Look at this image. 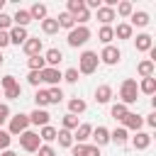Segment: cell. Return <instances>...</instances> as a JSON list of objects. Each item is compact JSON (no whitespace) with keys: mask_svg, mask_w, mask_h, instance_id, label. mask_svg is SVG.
I'll list each match as a JSON object with an SVG mask.
<instances>
[{"mask_svg":"<svg viewBox=\"0 0 156 156\" xmlns=\"http://www.w3.org/2000/svg\"><path fill=\"white\" fill-rule=\"evenodd\" d=\"M80 10H85V2H83V0H68V2H66V12H68L71 17L78 15Z\"/></svg>","mask_w":156,"mask_h":156,"instance_id":"cell-39","label":"cell"},{"mask_svg":"<svg viewBox=\"0 0 156 156\" xmlns=\"http://www.w3.org/2000/svg\"><path fill=\"white\" fill-rule=\"evenodd\" d=\"M110 141H115L117 146H124V144L129 141V132H127L124 127H117V129L110 132Z\"/></svg>","mask_w":156,"mask_h":156,"instance_id":"cell-23","label":"cell"},{"mask_svg":"<svg viewBox=\"0 0 156 156\" xmlns=\"http://www.w3.org/2000/svg\"><path fill=\"white\" fill-rule=\"evenodd\" d=\"M132 146H134L136 151L149 149V146H151V134H149V132H134V136H132Z\"/></svg>","mask_w":156,"mask_h":156,"instance_id":"cell-15","label":"cell"},{"mask_svg":"<svg viewBox=\"0 0 156 156\" xmlns=\"http://www.w3.org/2000/svg\"><path fill=\"white\" fill-rule=\"evenodd\" d=\"M56 141H58V146L71 149V146H73V132H68V129H58V132H56Z\"/></svg>","mask_w":156,"mask_h":156,"instance_id":"cell-27","label":"cell"},{"mask_svg":"<svg viewBox=\"0 0 156 156\" xmlns=\"http://www.w3.org/2000/svg\"><path fill=\"white\" fill-rule=\"evenodd\" d=\"M20 146L27 151V154H37V149L41 146V139H39V134L37 132H22L20 134Z\"/></svg>","mask_w":156,"mask_h":156,"instance_id":"cell-5","label":"cell"},{"mask_svg":"<svg viewBox=\"0 0 156 156\" xmlns=\"http://www.w3.org/2000/svg\"><path fill=\"white\" fill-rule=\"evenodd\" d=\"M2 61H5V58H2V51H0V66H2Z\"/></svg>","mask_w":156,"mask_h":156,"instance_id":"cell-53","label":"cell"},{"mask_svg":"<svg viewBox=\"0 0 156 156\" xmlns=\"http://www.w3.org/2000/svg\"><path fill=\"white\" fill-rule=\"evenodd\" d=\"M61 61H63V54H61V49H56V46H54V49H49V51L44 54V63H46L49 68H56Z\"/></svg>","mask_w":156,"mask_h":156,"instance_id":"cell-20","label":"cell"},{"mask_svg":"<svg viewBox=\"0 0 156 156\" xmlns=\"http://www.w3.org/2000/svg\"><path fill=\"white\" fill-rule=\"evenodd\" d=\"M2 7H5V0H0V12H2Z\"/></svg>","mask_w":156,"mask_h":156,"instance_id":"cell-52","label":"cell"},{"mask_svg":"<svg viewBox=\"0 0 156 156\" xmlns=\"http://www.w3.org/2000/svg\"><path fill=\"white\" fill-rule=\"evenodd\" d=\"M144 124H149V127H156V112H151V115L144 119Z\"/></svg>","mask_w":156,"mask_h":156,"instance_id":"cell-50","label":"cell"},{"mask_svg":"<svg viewBox=\"0 0 156 156\" xmlns=\"http://www.w3.org/2000/svg\"><path fill=\"white\" fill-rule=\"evenodd\" d=\"M95 17L100 20V24H102V27H112V20H115L117 15H115V10H112V7H105V5H100V7L95 10Z\"/></svg>","mask_w":156,"mask_h":156,"instance_id":"cell-12","label":"cell"},{"mask_svg":"<svg viewBox=\"0 0 156 156\" xmlns=\"http://www.w3.org/2000/svg\"><path fill=\"white\" fill-rule=\"evenodd\" d=\"M34 105H37L39 110H46V105H49V93H46V88H37V93H34Z\"/></svg>","mask_w":156,"mask_h":156,"instance_id":"cell-30","label":"cell"},{"mask_svg":"<svg viewBox=\"0 0 156 156\" xmlns=\"http://www.w3.org/2000/svg\"><path fill=\"white\" fill-rule=\"evenodd\" d=\"M136 95H139V88H136V80L134 78H124L122 85H119V102L122 105H134L136 102Z\"/></svg>","mask_w":156,"mask_h":156,"instance_id":"cell-1","label":"cell"},{"mask_svg":"<svg viewBox=\"0 0 156 156\" xmlns=\"http://www.w3.org/2000/svg\"><path fill=\"white\" fill-rule=\"evenodd\" d=\"M0 156H17V154H15V151H10V149H5V151H2Z\"/></svg>","mask_w":156,"mask_h":156,"instance_id":"cell-51","label":"cell"},{"mask_svg":"<svg viewBox=\"0 0 156 156\" xmlns=\"http://www.w3.org/2000/svg\"><path fill=\"white\" fill-rule=\"evenodd\" d=\"M85 107H88V102H85L83 98H71V100H68V112L76 115V117H78L80 112H85Z\"/></svg>","mask_w":156,"mask_h":156,"instance_id":"cell-26","label":"cell"},{"mask_svg":"<svg viewBox=\"0 0 156 156\" xmlns=\"http://www.w3.org/2000/svg\"><path fill=\"white\" fill-rule=\"evenodd\" d=\"M27 66H29V71H44V68H46L41 54H39V56H29V58H27Z\"/></svg>","mask_w":156,"mask_h":156,"instance_id":"cell-37","label":"cell"},{"mask_svg":"<svg viewBox=\"0 0 156 156\" xmlns=\"http://www.w3.org/2000/svg\"><path fill=\"white\" fill-rule=\"evenodd\" d=\"M85 2V10H98L102 5V0H83Z\"/></svg>","mask_w":156,"mask_h":156,"instance_id":"cell-48","label":"cell"},{"mask_svg":"<svg viewBox=\"0 0 156 156\" xmlns=\"http://www.w3.org/2000/svg\"><path fill=\"white\" fill-rule=\"evenodd\" d=\"M61 80H63V73H61L58 68H49V66H46V68L41 71V83H46L49 88H54V85H58Z\"/></svg>","mask_w":156,"mask_h":156,"instance_id":"cell-8","label":"cell"},{"mask_svg":"<svg viewBox=\"0 0 156 156\" xmlns=\"http://www.w3.org/2000/svg\"><path fill=\"white\" fill-rule=\"evenodd\" d=\"M154 71H156V63H154L151 58H144V61H139V66H136V73H139L141 78H154Z\"/></svg>","mask_w":156,"mask_h":156,"instance_id":"cell-22","label":"cell"},{"mask_svg":"<svg viewBox=\"0 0 156 156\" xmlns=\"http://www.w3.org/2000/svg\"><path fill=\"white\" fill-rule=\"evenodd\" d=\"M2 95H5L7 100H20V98H22V85L17 83V85H12L10 90H2Z\"/></svg>","mask_w":156,"mask_h":156,"instance_id":"cell-40","label":"cell"},{"mask_svg":"<svg viewBox=\"0 0 156 156\" xmlns=\"http://www.w3.org/2000/svg\"><path fill=\"white\" fill-rule=\"evenodd\" d=\"M27 83H29V85H34V88H39V83H41V71H29Z\"/></svg>","mask_w":156,"mask_h":156,"instance_id":"cell-44","label":"cell"},{"mask_svg":"<svg viewBox=\"0 0 156 156\" xmlns=\"http://www.w3.org/2000/svg\"><path fill=\"white\" fill-rule=\"evenodd\" d=\"M127 112H129V107H127V105H122V102H115V105L110 107V115H112L117 122H122V119L127 117Z\"/></svg>","mask_w":156,"mask_h":156,"instance_id":"cell-32","label":"cell"},{"mask_svg":"<svg viewBox=\"0 0 156 156\" xmlns=\"http://www.w3.org/2000/svg\"><path fill=\"white\" fill-rule=\"evenodd\" d=\"M56 127H51V124H46V127H41L37 134H39V139H41V144H51V141H56Z\"/></svg>","mask_w":156,"mask_h":156,"instance_id":"cell-25","label":"cell"},{"mask_svg":"<svg viewBox=\"0 0 156 156\" xmlns=\"http://www.w3.org/2000/svg\"><path fill=\"white\" fill-rule=\"evenodd\" d=\"M136 88H139V93H144V95H154V93H156V78H141V83H139Z\"/></svg>","mask_w":156,"mask_h":156,"instance_id":"cell-29","label":"cell"},{"mask_svg":"<svg viewBox=\"0 0 156 156\" xmlns=\"http://www.w3.org/2000/svg\"><path fill=\"white\" fill-rule=\"evenodd\" d=\"M134 46H136V51H146V54H149V51L154 49V37L146 34V32H144V34H136Z\"/></svg>","mask_w":156,"mask_h":156,"instance_id":"cell-17","label":"cell"},{"mask_svg":"<svg viewBox=\"0 0 156 156\" xmlns=\"http://www.w3.org/2000/svg\"><path fill=\"white\" fill-rule=\"evenodd\" d=\"M41 32H44V34H56V32H58V22H56V17H46V20H41Z\"/></svg>","mask_w":156,"mask_h":156,"instance_id":"cell-35","label":"cell"},{"mask_svg":"<svg viewBox=\"0 0 156 156\" xmlns=\"http://www.w3.org/2000/svg\"><path fill=\"white\" fill-rule=\"evenodd\" d=\"M27 129H29V115L17 112V115H12V117L7 119V134H10V136H20V134L27 132Z\"/></svg>","mask_w":156,"mask_h":156,"instance_id":"cell-3","label":"cell"},{"mask_svg":"<svg viewBox=\"0 0 156 156\" xmlns=\"http://www.w3.org/2000/svg\"><path fill=\"white\" fill-rule=\"evenodd\" d=\"M112 32H115V39H132V34H134L129 22H119L117 27H112Z\"/></svg>","mask_w":156,"mask_h":156,"instance_id":"cell-24","label":"cell"},{"mask_svg":"<svg viewBox=\"0 0 156 156\" xmlns=\"http://www.w3.org/2000/svg\"><path fill=\"white\" fill-rule=\"evenodd\" d=\"M12 85H17V78L15 76H2L0 78V90H10Z\"/></svg>","mask_w":156,"mask_h":156,"instance_id":"cell-41","label":"cell"},{"mask_svg":"<svg viewBox=\"0 0 156 156\" xmlns=\"http://www.w3.org/2000/svg\"><path fill=\"white\" fill-rule=\"evenodd\" d=\"M10 27H12V17L5 15V12H0V29L2 32H10Z\"/></svg>","mask_w":156,"mask_h":156,"instance_id":"cell-46","label":"cell"},{"mask_svg":"<svg viewBox=\"0 0 156 156\" xmlns=\"http://www.w3.org/2000/svg\"><path fill=\"white\" fill-rule=\"evenodd\" d=\"M90 134H93V124L80 122V124L76 127V132H73V141H76V144H88Z\"/></svg>","mask_w":156,"mask_h":156,"instance_id":"cell-11","label":"cell"},{"mask_svg":"<svg viewBox=\"0 0 156 156\" xmlns=\"http://www.w3.org/2000/svg\"><path fill=\"white\" fill-rule=\"evenodd\" d=\"M98 39L107 46V44H112V39H115V32H112V27H100L98 29Z\"/></svg>","mask_w":156,"mask_h":156,"instance_id":"cell-36","label":"cell"},{"mask_svg":"<svg viewBox=\"0 0 156 156\" xmlns=\"http://www.w3.org/2000/svg\"><path fill=\"white\" fill-rule=\"evenodd\" d=\"M122 127H124L127 132H141V127H144V117L136 115V112H127V117L122 119Z\"/></svg>","mask_w":156,"mask_h":156,"instance_id":"cell-7","label":"cell"},{"mask_svg":"<svg viewBox=\"0 0 156 156\" xmlns=\"http://www.w3.org/2000/svg\"><path fill=\"white\" fill-rule=\"evenodd\" d=\"M90 139H93V146H105V144H110V129L107 127H93V134H90Z\"/></svg>","mask_w":156,"mask_h":156,"instance_id":"cell-9","label":"cell"},{"mask_svg":"<svg viewBox=\"0 0 156 156\" xmlns=\"http://www.w3.org/2000/svg\"><path fill=\"white\" fill-rule=\"evenodd\" d=\"M98 66H100L98 51H83V54H80V58H78V73L90 76V73L98 71Z\"/></svg>","mask_w":156,"mask_h":156,"instance_id":"cell-2","label":"cell"},{"mask_svg":"<svg viewBox=\"0 0 156 156\" xmlns=\"http://www.w3.org/2000/svg\"><path fill=\"white\" fill-rule=\"evenodd\" d=\"M56 22H58V29H68V32H71V29L76 27V22H73V17H71L68 12H61V15L56 17Z\"/></svg>","mask_w":156,"mask_h":156,"instance_id":"cell-34","label":"cell"},{"mask_svg":"<svg viewBox=\"0 0 156 156\" xmlns=\"http://www.w3.org/2000/svg\"><path fill=\"white\" fill-rule=\"evenodd\" d=\"M80 122H78V117L76 115H71V112H66L63 117H61V129H68V132H76V127H78Z\"/></svg>","mask_w":156,"mask_h":156,"instance_id":"cell-31","label":"cell"},{"mask_svg":"<svg viewBox=\"0 0 156 156\" xmlns=\"http://www.w3.org/2000/svg\"><path fill=\"white\" fill-rule=\"evenodd\" d=\"M98 58H100L102 63H107V66H115V63H119V58H122V51H119L117 46L107 44V46H102V51L98 54Z\"/></svg>","mask_w":156,"mask_h":156,"instance_id":"cell-6","label":"cell"},{"mask_svg":"<svg viewBox=\"0 0 156 156\" xmlns=\"http://www.w3.org/2000/svg\"><path fill=\"white\" fill-rule=\"evenodd\" d=\"M78 68H68V71H63V80L66 83H78Z\"/></svg>","mask_w":156,"mask_h":156,"instance_id":"cell-43","label":"cell"},{"mask_svg":"<svg viewBox=\"0 0 156 156\" xmlns=\"http://www.w3.org/2000/svg\"><path fill=\"white\" fill-rule=\"evenodd\" d=\"M110 100H112V88H110L107 83L98 85V88H95V102H98V105H107Z\"/></svg>","mask_w":156,"mask_h":156,"instance_id":"cell-18","label":"cell"},{"mask_svg":"<svg viewBox=\"0 0 156 156\" xmlns=\"http://www.w3.org/2000/svg\"><path fill=\"white\" fill-rule=\"evenodd\" d=\"M10 115H12V112H10V105H7V102H0V129H2V124L10 119Z\"/></svg>","mask_w":156,"mask_h":156,"instance_id":"cell-42","label":"cell"},{"mask_svg":"<svg viewBox=\"0 0 156 156\" xmlns=\"http://www.w3.org/2000/svg\"><path fill=\"white\" fill-rule=\"evenodd\" d=\"M7 44H10V37H7V32H2V29H0V51H2Z\"/></svg>","mask_w":156,"mask_h":156,"instance_id":"cell-49","label":"cell"},{"mask_svg":"<svg viewBox=\"0 0 156 156\" xmlns=\"http://www.w3.org/2000/svg\"><path fill=\"white\" fill-rule=\"evenodd\" d=\"M7 37H10V44H17V46H22L27 39H29V34H27V29L24 27H10V32H7Z\"/></svg>","mask_w":156,"mask_h":156,"instance_id":"cell-13","label":"cell"},{"mask_svg":"<svg viewBox=\"0 0 156 156\" xmlns=\"http://www.w3.org/2000/svg\"><path fill=\"white\" fill-rule=\"evenodd\" d=\"M29 22H32V17H29L27 10H17V12L12 15V24H15V27H24V29H27Z\"/></svg>","mask_w":156,"mask_h":156,"instance_id":"cell-28","label":"cell"},{"mask_svg":"<svg viewBox=\"0 0 156 156\" xmlns=\"http://www.w3.org/2000/svg\"><path fill=\"white\" fill-rule=\"evenodd\" d=\"M22 49H24V54H27V56H39V54H41V49H44V41H41L39 37H29V39L22 44Z\"/></svg>","mask_w":156,"mask_h":156,"instance_id":"cell-10","label":"cell"},{"mask_svg":"<svg viewBox=\"0 0 156 156\" xmlns=\"http://www.w3.org/2000/svg\"><path fill=\"white\" fill-rule=\"evenodd\" d=\"M151 20H149V12H144V10H134L132 12V17H129V27L134 29V27H146Z\"/></svg>","mask_w":156,"mask_h":156,"instance_id":"cell-19","label":"cell"},{"mask_svg":"<svg viewBox=\"0 0 156 156\" xmlns=\"http://www.w3.org/2000/svg\"><path fill=\"white\" fill-rule=\"evenodd\" d=\"M27 12H29V17H32V20H39V22L49 17V7H46L44 2H34V5H32Z\"/></svg>","mask_w":156,"mask_h":156,"instance_id":"cell-21","label":"cell"},{"mask_svg":"<svg viewBox=\"0 0 156 156\" xmlns=\"http://www.w3.org/2000/svg\"><path fill=\"white\" fill-rule=\"evenodd\" d=\"M37 156H56V149H54L51 144H41V146L37 149Z\"/></svg>","mask_w":156,"mask_h":156,"instance_id":"cell-45","label":"cell"},{"mask_svg":"<svg viewBox=\"0 0 156 156\" xmlns=\"http://www.w3.org/2000/svg\"><path fill=\"white\" fill-rule=\"evenodd\" d=\"M46 93H49V105H58V102L63 100V90H61L58 85H54V88H46Z\"/></svg>","mask_w":156,"mask_h":156,"instance_id":"cell-38","label":"cell"},{"mask_svg":"<svg viewBox=\"0 0 156 156\" xmlns=\"http://www.w3.org/2000/svg\"><path fill=\"white\" fill-rule=\"evenodd\" d=\"M71 154L73 156H100V149L93 146V144H73Z\"/></svg>","mask_w":156,"mask_h":156,"instance_id":"cell-16","label":"cell"},{"mask_svg":"<svg viewBox=\"0 0 156 156\" xmlns=\"http://www.w3.org/2000/svg\"><path fill=\"white\" fill-rule=\"evenodd\" d=\"M132 12H134V5H132L129 0H122V2H117V10H115V15H119V17H132Z\"/></svg>","mask_w":156,"mask_h":156,"instance_id":"cell-33","label":"cell"},{"mask_svg":"<svg viewBox=\"0 0 156 156\" xmlns=\"http://www.w3.org/2000/svg\"><path fill=\"white\" fill-rule=\"evenodd\" d=\"M0 95H2V90H0Z\"/></svg>","mask_w":156,"mask_h":156,"instance_id":"cell-54","label":"cell"},{"mask_svg":"<svg viewBox=\"0 0 156 156\" xmlns=\"http://www.w3.org/2000/svg\"><path fill=\"white\" fill-rule=\"evenodd\" d=\"M90 39V29L88 27H80V24H76L71 32H68V46H73V49H78V46H83L85 41Z\"/></svg>","mask_w":156,"mask_h":156,"instance_id":"cell-4","label":"cell"},{"mask_svg":"<svg viewBox=\"0 0 156 156\" xmlns=\"http://www.w3.org/2000/svg\"><path fill=\"white\" fill-rule=\"evenodd\" d=\"M10 141H12V136L7 134V129H0V151H5L10 146Z\"/></svg>","mask_w":156,"mask_h":156,"instance_id":"cell-47","label":"cell"},{"mask_svg":"<svg viewBox=\"0 0 156 156\" xmlns=\"http://www.w3.org/2000/svg\"><path fill=\"white\" fill-rule=\"evenodd\" d=\"M49 119H51V115H49L46 110H39V107H37L34 112H29V124H34V127H39V129L46 127Z\"/></svg>","mask_w":156,"mask_h":156,"instance_id":"cell-14","label":"cell"}]
</instances>
